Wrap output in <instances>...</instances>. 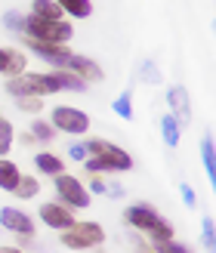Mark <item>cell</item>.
Returning a JSON list of instances; mask_svg holds the SVG:
<instances>
[{"label": "cell", "mask_w": 216, "mask_h": 253, "mask_svg": "<svg viewBox=\"0 0 216 253\" xmlns=\"http://www.w3.org/2000/svg\"><path fill=\"white\" fill-rule=\"evenodd\" d=\"M86 148V158H84V167L90 170L93 176H102V173H130L133 170V155L130 151L118 148L108 139H86L84 142Z\"/></svg>", "instance_id": "1"}, {"label": "cell", "mask_w": 216, "mask_h": 253, "mask_svg": "<svg viewBox=\"0 0 216 253\" xmlns=\"http://www.w3.org/2000/svg\"><path fill=\"white\" fill-rule=\"evenodd\" d=\"M124 219H127V225H130V229H136L139 235H148L155 244H158V241H170V238L176 235V232H173V225L158 213V207L142 204V201L127 207Z\"/></svg>", "instance_id": "2"}, {"label": "cell", "mask_w": 216, "mask_h": 253, "mask_svg": "<svg viewBox=\"0 0 216 253\" xmlns=\"http://www.w3.org/2000/svg\"><path fill=\"white\" fill-rule=\"evenodd\" d=\"M25 37H31V41H43V43H62V46H68L74 41V25L65 22V19L28 16V19H25Z\"/></svg>", "instance_id": "3"}, {"label": "cell", "mask_w": 216, "mask_h": 253, "mask_svg": "<svg viewBox=\"0 0 216 253\" xmlns=\"http://www.w3.org/2000/svg\"><path fill=\"white\" fill-rule=\"evenodd\" d=\"M62 247H68V250H90V247H99L105 241V229L99 222L93 219H74L65 232H62Z\"/></svg>", "instance_id": "4"}, {"label": "cell", "mask_w": 216, "mask_h": 253, "mask_svg": "<svg viewBox=\"0 0 216 253\" xmlns=\"http://www.w3.org/2000/svg\"><path fill=\"white\" fill-rule=\"evenodd\" d=\"M53 188L59 195V204H65L71 210H86L90 207V192H86V185L78 179V176L59 173V176H53Z\"/></svg>", "instance_id": "5"}, {"label": "cell", "mask_w": 216, "mask_h": 253, "mask_svg": "<svg viewBox=\"0 0 216 253\" xmlns=\"http://www.w3.org/2000/svg\"><path fill=\"white\" fill-rule=\"evenodd\" d=\"M49 124L56 126V133H68V136H84L90 130V115L78 105H56L49 111Z\"/></svg>", "instance_id": "6"}, {"label": "cell", "mask_w": 216, "mask_h": 253, "mask_svg": "<svg viewBox=\"0 0 216 253\" xmlns=\"http://www.w3.org/2000/svg\"><path fill=\"white\" fill-rule=\"evenodd\" d=\"M0 225H3L6 232H12V235L34 238V219L22 207H0Z\"/></svg>", "instance_id": "7"}, {"label": "cell", "mask_w": 216, "mask_h": 253, "mask_svg": "<svg viewBox=\"0 0 216 253\" xmlns=\"http://www.w3.org/2000/svg\"><path fill=\"white\" fill-rule=\"evenodd\" d=\"M25 46L31 49V53H37L43 62H49V65L56 68H65L68 59H71V46H62V43H43V41H25Z\"/></svg>", "instance_id": "8"}, {"label": "cell", "mask_w": 216, "mask_h": 253, "mask_svg": "<svg viewBox=\"0 0 216 253\" xmlns=\"http://www.w3.org/2000/svg\"><path fill=\"white\" fill-rule=\"evenodd\" d=\"M41 222L46 225V229H59V232H65L68 225L78 219L71 213V207H65V204H59V201H49V204H41Z\"/></svg>", "instance_id": "9"}, {"label": "cell", "mask_w": 216, "mask_h": 253, "mask_svg": "<svg viewBox=\"0 0 216 253\" xmlns=\"http://www.w3.org/2000/svg\"><path fill=\"white\" fill-rule=\"evenodd\" d=\"M167 105H170V115L179 126L192 124V99H188L185 86H170L167 90Z\"/></svg>", "instance_id": "10"}, {"label": "cell", "mask_w": 216, "mask_h": 253, "mask_svg": "<svg viewBox=\"0 0 216 253\" xmlns=\"http://www.w3.org/2000/svg\"><path fill=\"white\" fill-rule=\"evenodd\" d=\"M65 68H68L71 74H78V78L86 81V84H90V81H102V78H105V71L99 68L93 59L78 56V53H71V59H68V65H65Z\"/></svg>", "instance_id": "11"}, {"label": "cell", "mask_w": 216, "mask_h": 253, "mask_svg": "<svg viewBox=\"0 0 216 253\" xmlns=\"http://www.w3.org/2000/svg\"><path fill=\"white\" fill-rule=\"evenodd\" d=\"M34 167H37V173H43V176L65 173V164H62V158L53 155V151H37V155H34Z\"/></svg>", "instance_id": "12"}, {"label": "cell", "mask_w": 216, "mask_h": 253, "mask_svg": "<svg viewBox=\"0 0 216 253\" xmlns=\"http://www.w3.org/2000/svg\"><path fill=\"white\" fill-rule=\"evenodd\" d=\"M49 74H53V81L59 84L62 93H86V81H81L78 74H71L68 68H56V71H49Z\"/></svg>", "instance_id": "13"}, {"label": "cell", "mask_w": 216, "mask_h": 253, "mask_svg": "<svg viewBox=\"0 0 216 253\" xmlns=\"http://www.w3.org/2000/svg\"><path fill=\"white\" fill-rule=\"evenodd\" d=\"M62 16H71V19H90L93 16V0H56Z\"/></svg>", "instance_id": "14"}, {"label": "cell", "mask_w": 216, "mask_h": 253, "mask_svg": "<svg viewBox=\"0 0 216 253\" xmlns=\"http://www.w3.org/2000/svg\"><path fill=\"white\" fill-rule=\"evenodd\" d=\"M19 179H22L19 164H16V161H9V158H0V188H3V192H12Z\"/></svg>", "instance_id": "15"}, {"label": "cell", "mask_w": 216, "mask_h": 253, "mask_svg": "<svg viewBox=\"0 0 216 253\" xmlns=\"http://www.w3.org/2000/svg\"><path fill=\"white\" fill-rule=\"evenodd\" d=\"M6 49H9V59H6V78H19V74L28 71V56H25L22 49H12V46H6Z\"/></svg>", "instance_id": "16"}, {"label": "cell", "mask_w": 216, "mask_h": 253, "mask_svg": "<svg viewBox=\"0 0 216 253\" xmlns=\"http://www.w3.org/2000/svg\"><path fill=\"white\" fill-rule=\"evenodd\" d=\"M37 192H41L37 176H22V179L16 182V188H12V195H16L19 201H31V198H37Z\"/></svg>", "instance_id": "17"}, {"label": "cell", "mask_w": 216, "mask_h": 253, "mask_svg": "<svg viewBox=\"0 0 216 253\" xmlns=\"http://www.w3.org/2000/svg\"><path fill=\"white\" fill-rule=\"evenodd\" d=\"M31 16H41V19H65L56 0H31Z\"/></svg>", "instance_id": "18"}, {"label": "cell", "mask_w": 216, "mask_h": 253, "mask_svg": "<svg viewBox=\"0 0 216 253\" xmlns=\"http://www.w3.org/2000/svg\"><path fill=\"white\" fill-rule=\"evenodd\" d=\"M179 133H182V126L173 121V115H164L161 118V136H164V142H167L170 148L179 145Z\"/></svg>", "instance_id": "19"}, {"label": "cell", "mask_w": 216, "mask_h": 253, "mask_svg": "<svg viewBox=\"0 0 216 253\" xmlns=\"http://www.w3.org/2000/svg\"><path fill=\"white\" fill-rule=\"evenodd\" d=\"M31 136H34V142H53L59 133H56V126L49 121H34L31 124Z\"/></svg>", "instance_id": "20"}, {"label": "cell", "mask_w": 216, "mask_h": 253, "mask_svg": "<svg viewBox=\"0 0 216 253\" xmlns=\"http://www.w3.org/2000/svg\"><path fill=\"white\" fill-rule=\"evenodd\" d=\"M12 142H16V130H12V124H9L6 118H0V158L9 155Z\"/></svg>", "instance_id": "21"}, {"label": "cell", "mask_w": 216, "mask_h": 253, "mask_svg": "<svg viewBox=\"0 0 216 253\" xmlns=\"http://www.w3.org/2000/svg\"><path fill=\"white\" fill-rule=\"evenodd\" d=\"M201 158H204V173L207 179L213 182V173H216V158H213V139H201Z\"/></svg>", "instance_id": "22"}, {"label": "cell", "mask_w": 216, "mask_h": 253, "mask_svg": "<svg viewBox=\"0 0 216 253\" xmlns=\"http://www.w3.org/2000/svg\"><path fill=\"white\" fill-rule=\"evenodd\" d=\"M25 19H28V16H22L19 9H6L3 12V25L9 31H16V34H25Z\"/></svg>", "instance_id": "23"}, {"label": "cell", "mask_w": 216, "mask_h": 253, "mask_svg": "<svg viewBox=\"0 0 216 253\" xmlns=\"http://www.w3.org/2000/svg\"><path fill=\"white\" fill-rule=\"evenodd\" d=\"M114 115H121L124 121H133V99H130V93L114 99Z\"/></svg>", "instance_id": "24"}, {"label": "cell", "mask_w": 216, "mask_h": 253, "mask_svg": "<svg viewBox=\"0 0 216 253\" xmlns=\"http://www.w3.org/2000/svg\"><path fill=\"white\" fill-rule=\"evenodd\" d=\"M16 102L28 115H41V108H43V99H37V96H25V99H16Z\"/></svg>", "instance_id": "25"}, {"label": "cell", "mask_w": 216, "mask_h": 253, "mask_svg": "<svg viewBox=\"0 0 216 253\" xmlns=\"http://www.w3.org/2000/svg\"><path fill=\"white\" fill-rule=\"evenodd\" d=\"M155 253H192V250L170 238V241H158V244H155Z\"/></svg>", "instance_id": "26"}, {"label": "cell", "mask_w": 216, "mask_h": 253, "mask_svg": "<svg viewBox=\"0 0 216 253\" xmlns=\"http://www.w3.org/2000/svg\"><path fill=\"white\" fill-rule=\"evenodd\" d=\"M201 229H204V238H201V244L207 247V253H213V247H216V238H213V219L207 216L204 222H201Z\"/></svg>", "instance_id": "27"}, {"label": "cell", "mask_w": 216, "mask_h": 253, "mask_svg": "<svg viewBox=\"0 0 216 253\" xmlns=\"http://www.w3.org/2000/svg\"><path fill=\"white\" fill-rule=\"evenodd\" d=\"M142 78L148 84H161V71L155 68V62H142Z\"/></svg>", "instance_id": "28"}, {"label": "cell", "mask_w": 216, "mask_h": 253, "mask_svg": "<svg viewBox=\"0 0 216 253\" xmlns=\"http://www.w3.org/2000/svg\"><path fill=\"white\" fill-rule=\"evenodd\" d=\"M179 195H182V204H185V207H195V204H198V198H195V188H192V185H179Z\"/></svg>", "instance_id": "29"}, {"label": "cell", "mask_w": 216, "mask_h": 253, "mask_svg": "<svg viewBox=\"0 0 216 253\" xmlns=\"http://www.w3.org/2000/svg\"><path fill=\"white\" fill-rule=\"evenodd\" d=\"M68 158H71V161H81V164H84V158H86V148H84V142H74V145L68 148Z\"/></svg>", "instance_id": "30"}, {"label": "cell", "mask_w": 216, "mask_h": 253, "mask_svg": "<svg viewBox=\"0 0 216 253\" xmlns=\"http://www.w3.org/2000/svg\"><path fill=\"white\" fill-rule=\"evenodd\" d=\"M124 192H127V188L121 182H105V195L108 198H124Z\"/></svg>", "instance_id": "31"}, {"label": "cell", "mask_w": 216, "mask_h": 253, "mask_svg": "<svg viewBox=\"0 0 216 253\" xmlns=\"http://www.w3.org/2000/svg\"><path fill=\"white\" fill-rule=\"evenodd\" d=\"M86 192H90V195H105V182L99 179V176H93L90 185H86Z\"/></svg>", "instance_id": "32"}, {"label": "cell", "mask_w": 216, "mask_h": 253, "mask_svg": "<svg viewBox=\"0 0 216 253\" xmlns=\"http://www.w3.org/2000/svg\"><path fill=\"white\" fill-rule=\"evenodd\" d=\"M6 59H9V49L0 46V74H6Z\"/></svg>", "instance_id": "33"}, {"label": "cell", "mask_w": 216, "mask_h": 253, "mask_svg": "<svg viewBox=\"0 0 216 253\" xmlns=\"http://www.w3.org/2000/svg\"><path fill=\"white\" fill-rule=\"evenodd\" d=\"M22 145H34V136H31V130H28V133H22Z\"/></svg>", "instance_id": "34"}, {"label": "cell", "mask_w": 216, "mask_h": 253, "mask_svg": "<svg viewBox=\"0 0 216 253\" xmlns=\"http://www.w3.org/2000/svg\"><path fill=\"white\" fill-rule=\"evenodd\" d=\"M0 253H25L22 247H0Z\"/></svg>", "instance_id": "35"}, {"label": "cell", "mask_w": 216, "mask_h": 253, "mask_svg": "<svg viewBox=\"0 0 216 253\" xmlns=\"http://www.w3.org/2000/svg\"><path fill=\"white\" fill-rule=\"evenodd\" d=\"M133 253H148V250H133Z\"/></svg>", "instance_id": "36"}]
</instances>
